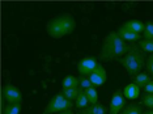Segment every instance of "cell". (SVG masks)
Masks as SVG:
<instances>
[{"instance_id": "6da1fadb", "label": "cell", "mask_w": 153, "mask_h": 114, "mask_svg": "<svg viewBox=\"0 0 153 114\" xmlns=\"http://www.w3.org/2000/svg\"><path fill=\"white\" fill-rule=\"evenodd\" d=\"M130 46L123 41L117 32H111L106 36L103 45L100 51V58L106 62L110 60H119L127 54Z\"/></svg>"}, {"instance_id": "7a4b0ae2", "label": "cell", "mask_w": 153, "mask_h": 114, "mask_svg": "<svg viewBox=\"0 0 153 114\" xmlns=\"http://www.w3.org/2000/svg\"><path fill=\"white\" fill-rule=\"evenodd\" d=\"M76 28L75 19L68 13L59 15L54 19H51L46 25L47 34L54 39H60L68 34H71Z\"/></svg>"}, {"instance_id": "3957f363", "label": "cell", "mask_w": 153, "mask_h": 114, "mask_svg": "<svg viewBox=\"0 0 153 114\" xmlns=\"http://www.w3.org/2000/svg\"><path fill=\"white\" fill-rule=\"evenodd\" d=\"M119 62L124 66L126 71L128 72V75L132 76V79L140 74V71L144 67V57L137 47H130L127 54L123 58H120Z\"/></svg>"}, {"instance_id": "277c9868", "label": "cell", "mask_w": 153, "mask_h": 114, "mask_svg": "<svg viewBox=\"0 0 153 114\" xmlns=\"http://www.w3.org/2000/svg\"><path fill=\"white\" fill-rule=\"evenodd\" d=\"M72 101H69L68 98L64 97L63 93H58L53 98L50 100V102L47 104V106L45 108V114H53V113H60L64 110L72 109Z\"/></svg>"}, {"instance_id": "5b68a950", "label": "cell", "mask_w": 153, "mask_h": 114, "mask_svg": "<svg viewBox=\"0 0 153 114\" xmlns=\"http://www.w3.org/2000/svg\"><path fill=\"white\" fill-rule=\"evenodd\" d=\"M1 95H3V100H4L7 104H19L22 101L21 92H20L15 85H11V84L4 85L3 91H1Z\"/></svg>"}, {"instance_id": "8992f818", "label": "cell", "mask_w": 153, "mask_h": 114, "mask_svg": "<svg viewBox=\"0 0 153 114\" xmlns=\"http://www.w3.org/2000/svg\"><path fill=\"white\" fill-rule=\"evenodd\" d=\"M98 64L100 63L97 62L96 58L86 57V58H82V59L79 60L77 70H79V72H80V75H81V76H88V77H89V75L96 70V67Z\"/></svg>"}, {"instance_id": "52a82bcc", "label": "cell", "mask_w": 153, "mask_h": 114, "mask_svg": "<svg viewBox=\"0 0 153 114\" xmlns=\"http://www.w3.org/2000/svg\"><path fill=\"white\" fill-rule=\"evenodd\" d=\"M123 109H124V95L122 93V91L114 92L109 106V114H120Z\"/></svg>"}, {"instance_id": "ba28073f", "label": "cell", "mask_w": 153, "mask_h": 114, "mask_svg": "<svg viewBox=\"0 0 153 114\" xmlns=\"http://www.w3.org/2000/svg\"><path fill=\"white\" fill-rule=\"evenodd\" d=\"M106 77H107L106 70L103 68L102 64H98L96 67V70L89 75V80L92 81V84L94 85V87H100V85H102L103 83L106 81Z\"/></svg>"}, {"instance_id": "9c48e42d", "label": "cell", "mask_w": 153, "mask_h": 114, "mask_svg": "<svg viewBox=\"0 0 153 114\" xmlns=\"http://www.w3.org/2000/svg\"><path fill=\"white\" fill-rule=\"evenodd\" d=\"M123 95H124V97L128 98V100H135V98L139 97V95H140V88H139L135 83H131V84H128L124 87Z\"/></svg>"}, {"instance_id": "30bf717a", "label": "cell", "mask_w": 153, "mask_h": 114, "mask_svg": "<svg viewBox=\"0 0 153 114\" xmlns=\"http://www.w3.org/2000/svg\"><path fill=\"white\" fill-rule=\"evenodd\" d=\"M118 34L120 36V38L123 41H139L140 39V34L139 33H135V32H132V30H128V29H126L124 26H122V28H119V30L117 32Z\"/></svg>"}, {"instance_id": "8fae6325", "label": "cell", "mask_w": 153, "mask_h": 114, "mask_svg": "<svg viewBox=\"0 0 153 114\" xmlns=\"http://www.w3.org/2000/svg\"><path fill=\"white\" fill-rule=\"evenodd\" d=\"M123 26L126 28V29L132 30V32L139 33V34L144 33V30H145V24L139 21V20H131V21H127V22H124Z\"/></svg>"}, {"instance_id": "7c38bea8", "label": "cell", "mask_w": 153, "mask_h": 114, "mask_svg": "<svg viewBox=\"0 0 153 114\" xmlns=\"http://www.w3.org/2000/svg\"><path fill=\"white\" fill-rule=\"evenodd\" d=\"M107 108L101 104H94V105H89L88 108L82 109L80 114H106Z\"/></svg>"}, {"instance_id": "4fadbf2b", "label": "cell", "mask_w": 153, "mask_h": 114, "mask_svg": "<svg viewBox=\"0 0 153 114\" xmlns=\"http://www.w3.org/2000/svg\"><path fill=\"white\" fill-rule=\"evenodd\" d=\"M63 89L67 88H79L80 87V79L76 77L74 75H67L63 80V84H62Z\"/></svg>"}, {"instance_id": "5bb4252c", "label": "cell", "mask_w": 153, "mask_h": 114, "mask_svg": "<svg viewBox=\"0 0 153 114\" xmlns=\"http://www.w3.org/2000/svg\"><path fill=\"white\" fill-rule=\"evenodd\" d=\"M81 89V88H80ZM75 105L77 106L79 109H85V108H88V105H89V100L88 97H86V95H85V92H84V89H81L80 91V95L77 96V98L75 100Z\"/></svg>"}, {"instance_id": "9a60e30c", "label": "cell", "mask_w": 153, "mask_h": 114, "mask_svg": "<svg viewBox=\"0 0 153 114\" xmlns=\"http://www.w3.org/2000/svg\"><path fill=\"white\" fill-rule=\"evenodd\" d=\"M20 112H21V102L5 104L3 106V114H20Z\"/></svg>"}, {"instance_id": "2e32d148", "label": "cell", "mask_w": 153, "mask_h": 114, "mask_svg": "<svg viewBox=\"0 0 153 114\" xmlns=\"http://www.w3.org/2000/svg\"><path fill=\"white\" fill-rule=\"evenodd\" d=\"M134 79H135V84H136L139 88H145L149 83L152 81L151 77H149L147 74H139V75L135 76Z\"/></svg>"}, {"instance_id": "e0dca14e", "label": "cell", "mask_w": 153, "mask_h": 114, "mask_svg": "<svg viewBox=\"0 0 153 114\" xmlns=\"http://www.w3.org/2000/svg\"><path fill=\"white\" fill-rule=\"evenodd\" d=\"M80 88H67V89H63L62 93L64 95L65 98H68L69 101H74V100L77 98V96L80 95Z\"/></svg>"}, {"instance_id": "ac0fdd59", "label": "cell", "mask_w": 153, "mask_h": 114, "mask_svg": "<svg viewBox=\"0 0 153 114\" xmlns=\"http://www.w3.org/2000/svg\"><path fill=\"white\" fill-rule=\"evenodd\" d=\"M86 97L89 100V104L90 105H94V104H98V93H97L96 88H88V89H84Z\"/></svg>"}, {"instance_id": "d6986e66", "label": "cell", "mask_w": 153, "mask_h": 114, "mask_svg": "<svg viewBox=\"0 0 153 114\" xmlns=\"http://www.w3.org/2000/svg\"><path fill=\"white\" fill-rule=\"evenodd\" d=\"M120 114H143L141 105H139V104H135V105H128L127 108H124L123 110H122Z\"/></svg>"}, {"instance_id": "ffe728a7", "label": "cell", "mask_w": 153, "mask_h": 114, "mask_svg": "<svg viewBox=\"0 0 153 114\" xmlns=\"http://www.w3.org/2000/svg\"><path fill=\"white\" fill-rule=\"evenodd\" d=\"M139 47L143 51H147V53L153 54V39H143L139 42Z\"/></svg>"}, {"instance_id": "44dd1931", "label": "cell", "mask_w": 153, "mask_h": 114, "mask_svg": "<svg viewBox=\"0 0 153 114\" xmlns=\"http://www.w3.org/2000/svg\"><path fill=\"white\" fill-rule=\"evenodd\" d=\"M144 36V39H153V22L148 21L145 24V30L143 33Z\"/></svg>"}, {"instance_id": "7402d4cb", "label": "cell", "mask_w": 153, "mask_h": 114, "mask_svg": "<svg viewBox=\"0 0 153 114\" xmlns=\"http://www.w3.org/2000/svg\"><path fill=\"white\" fill-rule=\"evenodd\" d=\"M143 104H144L148 109L153 110V93H147V95H144V97H143Z\"/></svg>"}, {"instance_id": "603a6c76", "label": "cell", "mask_w": 153, "mask_h": 114, "mask_svg": "<svg viewBox=\"0 0 153 114\" xmlns=\"http://www.w3.org/2000/svg\"><path fill=\"white\" fill-rule=\"evenodd\" d=\"M94 85L92 84V81L89 80V77H80V88L81 89H88V88H93Z\"/></svg>"}, {"instance_id": "cb8c5ba5", "label": "cell", "mask_w": 153, "mask_h": 114, "mask_svg": "<svg viewBox=\"0 0 153 114\" xmlns=\"http://www.w3.org/2000/svg\"><path fill=\"white\" fill-rule=\"evenodd\" d=\"M147 70L153 76V54L151 57H148V59H147Z\"/></svg>"}, {"instance_id": "d4e9b609", "label": "cell", "mask_w": 153, "mask_h": 114, "mask_svg": "<svg viewBox=\"0 0 153 114\" xmlns=\"http://www.w3.org/2000/svg\"><path fill=\"white\" fill-rule=\"evenodd\" d=\"M144 89H145V92H148V93H153V80L149 83V84Z\"/></svg>"}, {"instance_id": "484cf974", "label": "cell", "mask_w": 153, "mask_h": 114, "mask_svg": "<svg viewBox=\"0 0 153 114\" xmlns=\"http://www.w3.org/2000/svg\"><path fill=\"white\" fill-rule=\"evenodd\" d=\"M59 114H75L74 112H72L71 109H68V110H64V112H60Z\"/></svg>"}, {"instance_id": "4316f807", "label": "cell", "mask_w": 153, "mask_h": 114, "mask_svg": "<svg viewBox=\"0 0 153 114\" xmlns=\"http://www.w3.org/2000/svg\"><path fill=\"white\" fill-rule=\"evenodd\" d=\"M144 114H153V110H148V112H145Z\"/></svg>"}]
</instances>
